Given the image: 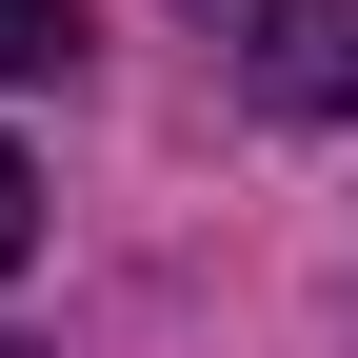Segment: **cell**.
<instances>
[{
    "label": "cell",
    "mask_w": 358,
    "mask_h": 358,
    "mask_svg": "<svg viewBox=\"0 0 358 358\" xmlns=\"http://www.w3.org/2000/svg\"><path fill=\"white\" fill-rule=\"evenodd\" d=\"M80 60V0H0V100H20V80H60Z\"/></svg>",
    "instance_id": "7a4b0ae2"
},
{
    "label": "cell",
    "mask_w": 358,
    "mask_h": 358,
    "mask_svg": "<svg viewBox=\"0 0 358 358\" xmlns=\"http://www.w3.org/2000/svg\"><path fill=\"white\" fill-rule=\"evenodd\" d=\"M239 40V100L259 120H358V0H199Z\"/></svg>",
    "instance_id": "6da1fadb"
},
{
    "label": "cell",
    "mask_w": 358,
    "mask_h": 358,
    "mask_svg": "<svg viewBox=\"0 0 358 358\" xmlns=\"http://www.w3.org/2000/svg\"><path fill=\"white\" fill-rule=\"evenodd\" d=\"M0 358H20V338H0Z\"/></svg>",
    "instance_id": "277c9868"
},
{
    "label": "cell",
    "mask_w": 358,
    "mask_h": 358,
    "mask_svg": "<svg viewBox=\"0 0 358 358\" xmlns=\"http://www.w3.org/2000/svg\"><path fill=\"white\" fill-rule=\"evenodd\" d=\"M20 239H40V179H20V140H0V279H20Z\"/></svg>",
    "instance_id": "3957f363"
}]
</instances>
